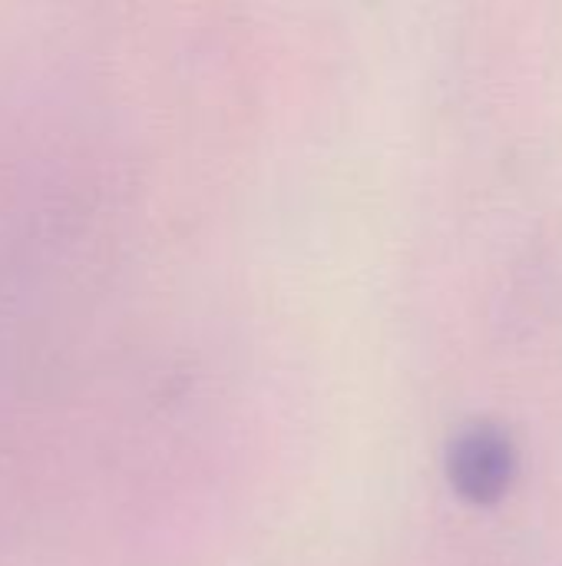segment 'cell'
<instances>
[{"mask_svg": "<svg viewBox=\"0 0 562 566\" xmlns=\"http://www.w3.org/2000/svg\"><path fill=\"white\" fill-rule=\"evenodd\" d=\"M454 481L474 501H490L507 488L510 451L497 434H467L454 451Z\"/></svg>", "mask_w": 562, "mask_h": 566, "instance_id": "cell-1", "label": "cell"}]
</instances>
